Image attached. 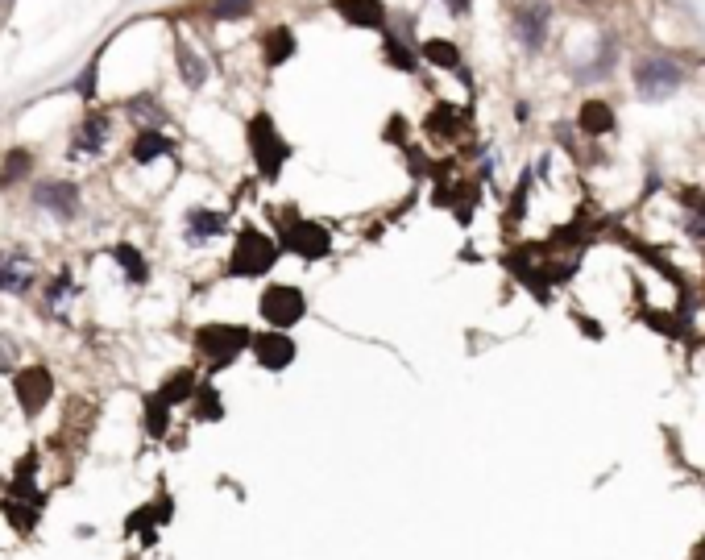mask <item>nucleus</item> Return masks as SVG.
<instances>
[{
	"instance_id": "obj_6",
	"label": "nucleus",
	"mask_w": 705,
	"mask_h": 560,
	"mask_svg": "<svg viewBox=\"0 0 705 560\" xmlns=\"http://www.w3.org/2000/svg\"><path fill=\"white\" fill-rule=\"evenodd\" d=\"M681 83H685V71L676 67L672 59H643L635 67V88L647 100H664V96H672L676 88H681Z\"/></svg>"
},
{
	"instance_id": "obj_27",
	"label": "nucleus",
	"mask_w": 705,
	"mask_h": 560,
	"mask_svg": "<svg viewBox=\"0 0 705 560\" xmlns=\"http://www.w3.org/2000/svg\"><path fill=\"white\" fill-rule=\"evenodd\" d=\"M75 92H79L83 100H96V59H92L88 67H83V75L75 79Z\"/></svg>"
},
{
	"instance_id": "obj_1",
	"label": "nucleus",
	"mask_w": 705,
	"mask_h": 560,
	"mask_svg": "<svg viewBox=\"0 0 705 560\" xmlns=\"http://www.w3.org/2000/svg\"><path fill=\"white\" fill-rule=\"evenodd\" d=\"M245 137H249V154H253V166H258V175L274 183V179L282 175V166H287V158H291V142L278 133V125H274L270 112H258V117L245 125Z\"/></svg>"
},
{
	"instance_id": "obj_2",
	"label": "nucleus",
	"mask_w": 705,
	"mask_h": 560,
	"mask_svg": "<svg viewBox=\"0 0 705 560\" xmlns=\"http://www.w3.org/2000/svg\"><path fill=\"white\" fill-rule=\"evenodd\" d=\"M253 345V332L245 324H204L195 328V349L208 361V370H229L233 361Z\"/></svg>"
},
{
	"instance_id": "obj_15",
	"label": "nucleus",
	"mask_w": 705,
	"mask_h": 560,
	"mask_svg": "<svg viewBox=\"0 0 705 560\" xmlns=\"http://www.w3.org/2000/svg\"><path fill=\"white\" fill-rule=\"evenodd\" d=\"M133 162H154V158H162V154H171V137L166 133H158V129H141L137 137H133Z\"/></svg>"
},
{
	"instance_id": "obj_9",
	"label": "nucleus",
	"mask_w": 705,
	"mask_h": 560,
	"mask_svg": "<svg viewBox=\"0 0 705 560\" xmlns=\"http://www.w3.org/2000/svg\"><path fill=\"white\" fill-rule=\"evenodd\" d=\"M332 9L341 13L357 30H382L386 25V5L382 0H332Z\"/></svg>"
},
{
	"instance_id": "obj_10",
	"label": "nucleus",
	"mask_w": 705,
	"mask_h": 560,
	"mask_svg": "<svg viewBox=\"0 0 705 560\" xmlns=\"http://www.w3.org/2000/svg\"><path fill=\"white\" fill-rule=\"evenodd\" d=\"M17 399L25 403V411H30V415L42 411V403L50 399V374H46V366H30V370L17 374Z\"/></svg>"
},
{
	"instance_id": "obj_28",
	"label": "nucleus",
	"mask_w": 705,
	"mask_h": 560,
	"mask_svg": "<svg viewBox=\"0 0 705 560\" xmlns=\"http://www.w3.org/2000/svg\"><path fill=\"white\" fill-rule=\"evenodd\" d=\"M0 374H13V345L0 336Z\"/></svg>"
},
{
	"instance_id": "obj_23",
	"label": "nucleus",
	"mask_w": 705,
	"mask_h": 560,
	"mask_svg": "<svg viewBox=\"0 0 705 560\" xmlns=\"http://www.w3.org/2000/svg\"><path fill=\"white\" fill-rule=\"evenodd\" d=\"M208 13L220 21H237V17L253 13V0H208Z\"/></svg>"
},
{
	"instance_id": "obj_4",
	"label": "nucleus",
	"mask_w": 705,
	"mask_h": 560,
	"mask_svg": "<svg viewBox=\"0 0 705 560\" xmlns=\"http://www.w3.org/2000/svg\"><path fill=\"white\" fill-rule=\"evenodd\" d=\"M258 312H262V320H266L270 328L291 332V328L307 316V295H303L299 287H291V283H270V287L262 291V299H258Z\"/></svg>"
},
{
	"instance_id": "obj_21",
	"label": "nucleus",
	"mask_w": 705,
	"mask_h": 560,
	"mask_svg": "<svg viewBox=\"0 0 705 560\" xmlns=\"http://www.w3.org/2000/svg\"><path fill=\"white\" fill-rule=\"evenodd\" d=\"M423 129H428L432 137H457V112L448 108V104H436V108H432V117H428V125H423Z\"/></svg>"
},
{
	"instance_id": "obj_14",
	"label": "nucleus",
	"mask_w": 705,
	"mask_h": 560,
	"mask_svg": "<svg viewBox=\"0 0 705 560\" xmlns=\"http://www.w3.org/2000/svg\"><path fill=\"white\" fill-rule=\"evenodd\" d=\"M224 229H229V220H224V212H212V208H191V212H187V237H191V241L220 237Z\"/></svg>"
},
{
	"instance_id": "obj_22",
	"label": "nucleus",
	"mask_w": 705,
	"mask_h": 560,
	"mask_svg": "<svg viewBox=\"0 0 705 560\" xmlns=\"http://www.w3.org/2000/svg\"><path fill=\"white\" fill-rule=\"evenodd\" d=\"M386 63L394 67V71H415V54H411V46H403L394 34H386Z\"/></svg>"
},
{
	"instance_id": "obj_25",
	"label": "nucleus",
	"mask_w": 705,
	"mask_h": 560,
	"mask_svg": "<svg viewBox=\"0 0 705 560\" xmlns=\"http://www.w3.org/2000/svg\"><path fill=\"white\" fill-rule=\"evenodd\" d=\"M30 162H34V154H30V150H13V154L5 158V175H0V187H9L17 175L30 171Z\"/></svg>"
},
{
	"instance_id": "obj_7",
	"label": "nucleus",
	"mask_w": 705,
	"mask_h": 560,
	"mask_svg": "<svg viewBox=\"0 0 705 560\" xmlns=\"http://www.w3.org/2000/svg\"><path fill=\"white\" fill-rule=\"evenodd\" d=\"M249 349H253V361H258L262 370H270V374H282V370H287L291 361H295V353H299L291 336H287V332H278V328L258 332Z\"/></svg>"
},
{
	"instance_id": "obj_12",
	"label": "nucleus",
	"mask_w": 705,
	"mask_h": 560,
	"mask_svg": "<svg viewBox=\"0 0 705 560\" xmlns=\"http://www.w3.org/2000/svg\"><path fill=\"white\" fill-rule=\"evenodd\" d=\"M577 125L585 137H606V133H614V108L606 100H585L577 112Z\"/></svg>"
},
{
	"instance_id": "obj_29",
	"label": "nucleus",
	"mask_w": 705,
	"mask_h": 560,
	"mask_svg": "<svg viewBox=\"0 0 705 560\" xmlns=\"http://www.w3.org/2000/svg\"><path fill=\"white\" fill-rule=\"evenodd\" d=\"M444 5H448V13H453V17H465V13H469V0H444Z\"/></svg>"
},
{
	"instance_id": "obj_19",
	"label": "nucleus",
	"mask_w": 705,
	"mask_h": 560,
	"mask_svg": "<svg viewBox=\"0 0 705 560\" xmlns=\"http://www.w3.org/2000/svg\"><path fill=\"white\" fill-rule=\"evenodd\" d=\"M112 258H117V262L125 266L129 283H146V278H150V270H146V258H141V254H137V249H133L129 241H121L117 249H112Z\"/></svg>"
},
{
	"instance_id": "obj_11",
	"label": "nucleus",
	"mask_w": 705,
	"mask_h": 560,
	"mask_svg": "<svg viewBox=\"0 0 705 560\" xmlns=\"http://www.w3.org/2000/svg\"><path fill=\"white\" fill-rule=\"evenodd\" d=\"M30 283H34L30 258H21V254H0V291L21 295V291H30Z\"/></svg>"
},
{
	"instance_id": "obj_16",
	"label": "nucleus",
	"mask_w": 705,
	"mask_h": 560,
	"mask_svg": "<svg viewBox=\"0 0 705 560\" xmlns=\"http://www.w3.org/2000/svg\"><path fill=\"white\" fill-rule=\"evenodd\" d=\"M104 137H108V117H104V112H92V117L79 125V137H75V154H100Z\"/></svg>"
},
{
	"instance_id": "obj_3",
	"label": "nucleus",
	"mask_w": 705,
	"mask_h": 560,
	"mask_svg": "<svg viewBox=\"0 0 705 560\" xmlns=\"http://www.w3.org/2000/svg\"><path fill=\"white\" fill-rule=\"evenodd\" d=\"M274 262H278V245L258 229V224H245L237 233L233 254H229V274L233 278H262L274 270Z\"/></svg>"
},
{
	"instance_id": "obj_18",
	"label": "nucleus",
	"mask_w": 705,
	"mask_h": 560,
	"mask_svg": "<svg viewBox=\"0 0 705 560\" xmlns=\"http://www.w3.org/2000/svg\"><path fill=\"white\" fill-rule=\"evenodd\" d=\"M423 59L444 67V71H461V50L453 42H444V38H432V42H423Z\"/></svg>"
},
{
	"instance_id": "obj_8",
	"label": "nucleus",
	"mask_w": 705,
	"mask_h": 560,
	"mask_svg": "<svg viewBox=\"0 0 705 560\" xmlns=\"http://www.w3.org/2000/svg\"><path fill=\"white\" fill-rule=\"evenodd\" d=\"M34 204L42 212H54L59 220H71L79 212V187L75 183H63V179H54V183H38L34 187Z\"/></svg>"
},
{
	"instance_id": "obj_13",
	"label": "nucleus",
	"mask_w": 705,
	"mask_h": 560,
	"mask_svg": "<svg viewBox=\"0 0 705 560\" xmlns=\"http://www.w3.org/2000/svg\"><path fill=\"white\" fill-rule=\"evenodd\" d=\"M544 25H548V5H527L515 13V34L523 46H544Z\"/></svg>"
},
{
	"instance_id": "obj_26",
	"label": "nucleus",
	"mask_w": 705,
	"mask_h": 560,
	"mask_svg": "<svg viewBox=\"0 0 705 560\" xmlns=\"http://www.w3.org/2000/svg\"><path fill=\"white\" fill-rule=\"evenodd\" d=\"M685 229L697 245H705V200H689V220H685Z\"/></svg>"
},
{
	"instance_id": "obj_30",
	"label": "nucleus",
	"mask_w": 705,
	"mask_h": 560,
	"mask_svg": "<svg viewBox=\"0 0 705 560\" xmlns=\"http://www.w3.org/2000/svg\"><path fill=\"white\" fill-rule=\"evenodd\" d=\"M693 560H705V544H701V548H697V552H693Z\"/></svg>"
},
{
	"instance_id": "obj_24",
	"label": "nucleus",
	"mask_w": 705,
	"mask_h": 560,
	"mask_svg": "<svg viewBox=\"0 0 705 560\" xmlns=\"http://www.w3.org/2000/svg\"><path fill=\"white\" fill-rule=\"evenodd\" d=\"M179 71H183V79L191 83V88H200V83H204V75H208V71H204V63L195 59V54H191L183 42H179Z\"/></svg>"
},
{
	"instance_id": "obj_5",
	"label": "nucleus",
	"mask_w": 705,
	"mask_h": 560,
	"mask_svg": "<svg viewBox=\"0 0 705 560\" xmlns=\"http://www.w3.org/2000/svg\"><path fill=\"white\" fill-rule=\"evenodd\" d=\"M282 249L303 258V262H320V258L332 254V233L320 220H299L295 216V220L282 224Z\"/></svg>"
},
{
	"instance_id": "obj_20",
	"label": "nucleus",
	"mask_w": 705,
	"mask_h": 560,
	"mask_svg": "<svg viewBox=\"0 0 705 560\" xmlns=\"http://www.w3.org/2000/svg\"><path fill=\"white\" fill-rule=\"evenodd\" d=\"M195 419H204V424L224 419V403L216 395V386H200V390H195Z\"/></svg>"
},
{
	"instance_id": "obj_17",
	"label": "nucleus",
	"mask_w": 705,
	"mask_h": 560,
	"mask_svg": "<svg viewBox=\"0 0 705 560\" xmlns=\"http://www.w3.org/2000/svg\"><path fill=\"white\" fill-rule=\"evenodd\" d=\"M295 54V34L291 30H270L266 38H262V59H266V67H282Z\"/></svg>"
}]
</instances>
